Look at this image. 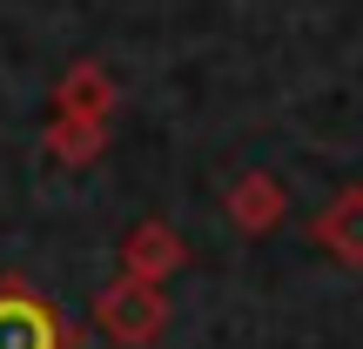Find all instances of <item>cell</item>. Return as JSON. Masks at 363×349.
<instances>
[{
    "instance_id": "6da1fadb",
    "label": "cell",
    "mask_w": 363,
    "mask_h": 349,
    "mask_svg": "<svg viewBox=\"0 0 363 349\" xmlns=\"http://www.w3.org/2000/svg\"><path fill=\"white\" fill-rule=\"evenodd\" d=\"M0 349H61V329H54L48 309L7 296V302H0Z\"/></svg>"
}]
</instances>
